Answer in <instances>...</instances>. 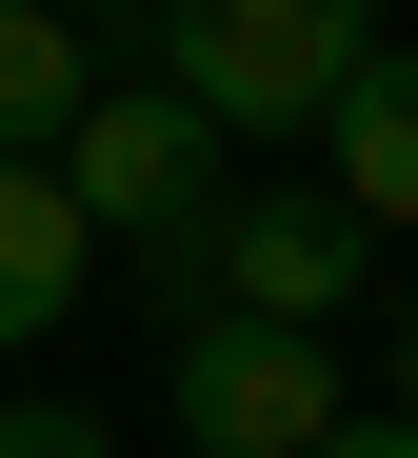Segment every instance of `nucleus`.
<instances>
[{
	"mask_svg": "<svg viewBox=\"0 0 418 458\" xmlns=\"http://www.w3.org/2000/svg\"><path fill=\"white\" fill-rule=\"evenodd\" d=\"M219 160H239V140H219L180 81H80V120L40 140V180L80 199V240H140L180 299H200V219H219Z\"/></svg>",
	"mask_w": 418,
	"mask_h": 458,
	"instance_id": "obj_1",
	"label": "nucleus"
},
{
	"mask_svg": "<svg viewBox=\"0 0 418 458\" xmlns=\"http://www.w3.org/2000/svg\"><path fill=\"white\" fill-rule=\"evenodd\" d=\"M379 40H398L379 0H159V81H180L219 140H299Z\"/></svg>",
	"mask_w": 418,
	"mask_h": 458,
	"instance_id": "obj_2",
	"label": "nucleus"
},
{
	"mask_svg": "<svg viewBox=\"0 0 418 458\" xmlns=\"http://www.w3.org/2000/svg\"><path fill=\"white\" fill-rule=\"evenodd\" d=\"M379 299V240L319 180H219V219H200V319H299V339H339Z\"/></svg>",
	"mask_w": 418,
	"mask_h": 458,
	"instance_id": "obj_3",
	"label": "nucleus"
},
{
	"mask_svg": "<svg viewBox=\"0 0 418 458\" xmlns=\"http://www.w3.org/2000/svg\"><path fill=\"white\" fill-rule=\"evenodd\" d=\"M159 419H180L200 458H299L319 419H339V339H299V319H180Z\"/></svg>",
	"mask_w": 418,
	"mask_h": 458,
	"instance_id": "obj_4",
	"label": "nucleus"
},
{
	"mask_svg": "<svg viewBox=\"0 0 418 458\" xmlns=\"http://www.w3.org/2000/svg\"><path fill=\"white\" fill-rule=\"evenodd\" d=\"M299 140H319V199H339L359 240H398V219H418V81H398V40H379L359 81L299 120Z\"/></svg>",
	"mask_w": 418,
	"mask_h": 458,
	"instance_id": "obj_5",
	"label": "nucleus"
},
{
	"mask_svg": "<svg viewBox=\"0 0 418 458\" xmlns=\"http://www.w3.org/2000/svg\"><path fill=\"white\" fill-rule=\"evenodd\" d=\"M80 279H100L80 199H60L40 160H0V359H21V339H60V319H80Z\"/></svg>",
	"mask_w": 418,
	"mask_h": 458,
	"instance_id": "obj_6",
	"label": "nucleus"
},
{
	"mask_svg": "<svg viewBox=\"0 0 418 458\" xmlns=\"http://www.w3.org/2000/svg\"><path fill=\"white\" fill-rule=\"evenodd\" d=\"M60 120H80V21L60 0H0V160H40Z\"/></svg>",
	"mask_w": 418,
	"mask_h": 458,
	"instance_id": "obj_7",
	"label": "nucleus"
},
{
	"mask_svg": "<svg viewBox=\"0 0 418 458\" xmlns=\"http://www.w3.org/2000/svg\"><path fill=\"white\" fill-rule=\"evenodd\" d=\"M0 458H120V438L80 419V399H0Z\"/></svg>",
	"mask_w": 418,
	"mask_h": 458,
	"instance_id": "obj_8",
	"label": "nucleus"
},
{
	"mask_svg": "<svg viewBox=\"0 0 418 458\" xmlns=\"http://www.w3.org/2000/svg\"><path fill=\"white\" fill-rule=\"evenodd\" d=\"M299 458H418V438H398V399H339V419H319Z\"/></svg>",
	"mask_w": 418,
	"mask_h": 458,
	"instance_id": "obj_9",
	"label": "nucleus"
},
{
	"mask_svg": "<svg viewBox=\"0 0 418 458\" xmlns=\"http://www.w3.org/2000/svg\"><path fill=\"white\" fill-rule=\"evenodd\" d=\"M100 21H159V0H100Z\"/></svg>",
	"mask_w": 418,
	"mask_h": 458,
	"instance_id": "obj_10",
	"label": "nucleus"
}]
</instances>
